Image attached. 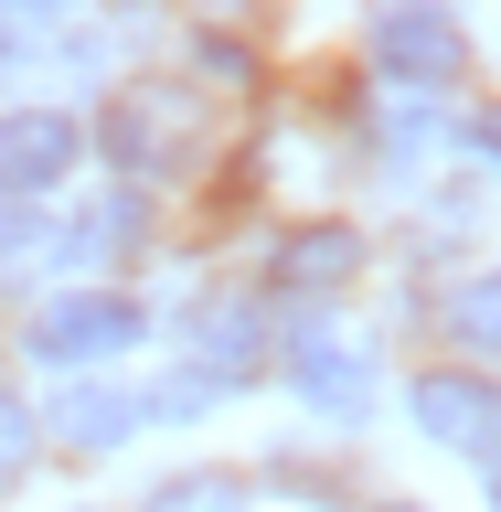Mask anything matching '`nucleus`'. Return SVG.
I'll return each mask as SVG.
<instances>
[{
	"mask_svg": "<svg viewBox=\"0 0 501 512\" xmlns=\"http://www.w3.org/2000/svg\"><path fill=\"white\" fill-rule=\"evenodd\" d=\"M96 150L118 160L128 182H171L192 150V96L182 86H128L107 118H96Z\"/></svg>",
	"mask_w": 501,
	"mask_h": 512,
	"instance_id": "obj_1",
	"label": "nucleus"
},
{
	"mask_svg": "<svg viewBox=\"0 0 501 512\" xmlns=\"http://www.w3.org/2000/svg\"><path fill=\"white\" fill-rule=\"evenodd\" d=\"M32 352H43V363H64V374L118 363V352H139V310H128L118 288H75V299H54V310L32 320Z\"/></svg>",
	"mask_w": 501,
	"mask_h": 512,
	"instance_id": "obj_2",
	"label": "nucleus"
},
{
	"mask_svg": "<svg viewBox=\"0 0 501 512\" xmlns=\"http://www.w3.org/2000/svg\"><path fill=\"white\" fill-rule=\"evenodd\" d=\"M374 64L406 75V86H448V75H459V32H448V11H427V0H384V11H374Z\"/></svg>",
	"mask_w": 501,
	"mask_h": 512,
	"instance_id": "obj_3",
	"label": "nucleus"
},
{
	"mask_svg": "<svg viewBox=\"0 0 501 512\" xmlns=\"http://www.w3.org/2000/svg\"><path fill=\"white\" fill-rule=\"evenodd\" d=\"M75 118H54V107H22V118H0V192L22 203V192H54L64 171H75Z\"/></svg>",
	"mask_w": 501,
	"mask_h": 512,
	"instance_id": "obj_4",
	"label": "nucleus"
},
{
	"mask_svg": "<svg viewBox=\"0 0 501 512\" xmlns=\"http://www.w3.org/2000/svg\"><path fill=\"white\" fill-rule=\"evenodd\" d=\"M416 427H427L438 448H459V459H491L501 406H491V384H480V374H427V384H416Z\"/></svg>",
	"mask_w": 501,
	"mask_h": 512,
	"instance_id": "obj_5",
	"label": "nucleus"
},
{
	"mask_svg": "<svg viewBox=\"0 0 501 512\" xmlns=\"http://www.w3.org/2000/svg\"><path fill=\"white\" fill-rule=\"evenodd\" d=\"M288 384H299L320 416H363V395H374V363H363L352 342H331V331H310V342L288 352Z\"/></svg>",
	"mask_w": 501,
	"mask_h": 512,
	"instance_id": "obj_6",
	"label": "nucleus"
},
{
	"mask_svg": "<svg viewBox=\"0 0 501 512\" xmlns=\"http://www.w3.org/2000/svg\"><path fill=\"white\" fill-rule=\"evenodd\" d=\"M352 267H363L352 224H299V235L278 246V288L288 299H331V288H352Z\"/></svg>",
	"mask_w": 501,
	"mask_h": 512,
	"instance_id": "obj_7",
	"label": "nucleus"
},
{
	"mask_svg": "<svg viewBox=\"0 0 501 512\" xmlns=\"http://www.w3.org/2000/svg\"><path fill=\"white\" fill-rule=\"evenodd\" d=\"M139 416H150V406H139V395H118V384H75V395L54 406V438H64V448H118Z\"/></svg>",
	"mask_w": 501,
	"mask_h": 512,
	"instance_id": "obj_8",
	"label": "nucleus"
},
{
	"mask_svg": "<svg viewBox=\"0 0 501 512\" xmlns=\"http://www.w3.org/2000/svg\"><path fill=\"white\" fill-rule=\"evenodd\" d=\"M491 331H501V288L491 278H459V288H448V342H459V352H491Z\"/></svg>",
	"mask_w": 501,
	"mask_h": 512,
	"instance_id": "obj_9",
	"label": "nucleus"
},
{
	"mask_svg": "<svg viewBox=\"0 0 501 512\" xmlns=\"http://www.w3.org/2000/svg\"><path fill=\"white\" fill-rule=\"evenodd\" d=\"M150 512H246V480L192 470V480H171V491H150Z\"/></svg>",
	"mask_w": 501,
	"mask_h": 512,
	"instance_id": "obj_10",
	"label": "nucleus"
},
{
	"mask_svg": "<svg viewBox=\"0 0 501 512\" xmlns=\"http://www.w3.org/2000/svg\"><path fill=\"white\" fill-rule=\"evenodd\" d=\"M128 235H139V203H107V214H86L75 235H64V256H118Z\"/></svg>",
	"mask_w": 501,
	"mask_h": 512,
	"instance_id": "obj_11",
	"label": "nucleus"
},
{
	"mask_svg": "<svg viewBox=\"0 0 501 512\" xmlns=\"http://www.w3.org/2000/svg\"><path fill=\"white\" fill-rule=\"evenodd\" d=\"M22 459H32V406H22V395H0V491L22 480Z\"/></svg>",
	"mask_w": 501,
	"mask_h": 512,
	"instance_id": "obj_12",
	"label": "nucleus"
},
{
	"mask_svg": "<svg viewBox=\"0 0 501 512\" xmlns=\"http://www.w3.org/2000/svg\"><path fill=\"white\" fill-rule=\"evenodd\" d=\"M0 11H22V22H54V11H75V0H0Z\"/></svg>",
	"mask_w": 501,
	"mask_h": 512,
	"instance_id": "obj_13",
	"label": "nucleus"
}]
</instances>
